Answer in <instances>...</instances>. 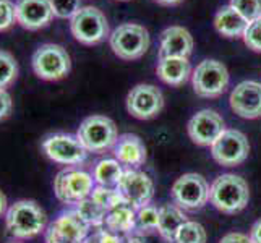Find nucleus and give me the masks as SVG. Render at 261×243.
Returning <instances> with one entry per match:
<instances>
[{
    "label": "nucleus",
    "instance_id": "473e14b6",
    "mask_svg": "<svg viewBox=\"0 0 261 243\" xmlns=\"http://www.w3.org/2000/svg\"><path fill=\"white\" fill-rule=\"evenodd\" d=\"M16 23L15 4L12 0H0V33L10 30Z\"/></svg>",
    "mask_w": 261,
    "mask_h": 243
},
{
    "label": "nucleus",
    "instance_id": "0eeeda50",
    "mask_svg": "<svg viewBox=\"0 0 261 243\" xmlns=\"http://www.w3.org/2000/svg\"><path fill=\"white\" fill-rule=\"evenodd\" d=\"M70 31L78 42L85 46H94L109 36V23L99 8L82 7L70 20Z\"/></svg>",
    "mask_w": 261,
    "mask_h": 243
},
{
    "label": "nucleus",
    "instance_id": "2f4dec72",
    "mask_svg": "<svg viewBox=\"0 0 261 243\" xmlns=\"http://www.w3.org/2000/svg\"><path fill=\"white\" fill-rule=\"evenodd\" d=\"M242 38H244V42L248 49L255 52H261V18L248 23Z\"/></svg>",
    "mask_w": 261,
    "mask_h": 243
},
{
    "label": "nucleus",
    "instance_id": "423d86ee",
    "mask_svg": "<svg viewBox=\"0 0 261 243\" xmlns=\"http://www.w3.org/2000/svg\"><path fill=\"white\" fill-rule=\"evenodd\" d=\"M111 49L122 60H137L149 47V33L145 26L125 23L115 28L109 38Z\"/></svg>",
    "mask_w": 261,
    "mask_h": 243
},
{
    "label": "nucleus",
    "instance_id": "5701e85b",
    "mask_svg": "<svg viewBox=\"0 0 261 243\" xmlns=\"http://www.w3.org/2000/svg\"><path fill=\"white\" fill-rule=\"evenodd\" d=\"M135 226H137V209L132 208L127 203L117 206L115 209L107 212L104 221L106 230L115 233V235H119V233H130L135 230Z\"/></svg>",
    "mask_w": 261,
    "mask_h": 243
},
{
    "label": "nucleus",
    "instance_id": "c85d7f7f",
    "mask_svg": "<svg viewBox=\"0 0 261 243\" xmlns=\"http://www.w3.org/2000/svg\"><path fill=\"white\" fill-rule=\"evenodd\" d=\"M18 78L16 59L8 50L0 49V89L12 86Z\"/></svg>",
    "mask_w": 261,
    "mask_h": 243
},
{
    "label": "nucleus",
    "instance_id": "393cba45",
    "mask_svg": "<svg viewBox=\"0 0 261 243\" xmlns=\"http://www.w3.org/2000/svg\"><path fill=\"white\" fill-rule=\"evenodd\" d=\"M75 209L80 215H82L83 221L89 227H102L104 226L107 211H104L101 206L96 204L91 198H86V200L75 204Z\"/></svg>",
    "mask_w": 261,
    "mask_h": 243
},
{
    "label": "nucleus",
    "instance_id": "4be33fe9",
    "mask_svg": "<svg viewBox=\"0 0 261 243\" xmlns=\"http://www.w3.org/2000/svg\"><path fill=\"white\" fill-rule=\"evenodd\" d=\"M187 222V215L177 204H166L159 208V224L158 232L167 243H172L178 229Z\"/></svg>",
    "mask_w": 261,
    "mask_h": 243
},
{
    "label": "nucleus",
    "instance_id": "58836bf2",
    "mask_svg": "<svg viewBox=\"0 0 261 243\" xmlns=\"http://www.w3.org/2000/svg\"><path fill=\"white\" fill-rule=\"evenodd\" d=\"M123 243H145V241L141 240L140 235H128L127 238L123 240Z\"/></svg>",
    "mask_w": 261,
    "mask_h": 243
},
{
    "label": "nucleus",
    "instance_id": "f704fd0d",
    "mask_svg": "<svg viewBox=\"0 0 261 243\" xmlns=\"http://www.w3.org/2000/svg\"><path fill=\"white\" fill-rule=\"evenodd\" d=\"M13 109V101L12 96L7 89H0V122L8 119Z\"/></svg>",
    "mask_w": 261,
    "mask_h": 243
},
{
    "label": "nucleus",
    "instance_id": "b1692460",
    "mask_svg": "<svg viewBox=\"0 0 261 243\" xmlns=\"http://www.w3.org/2000/svg\"><path fill=\"white\" fill-rule=\"evenodd\" d=\"M122 174L123 169L117 159H102L93 167V178L99 186H117Z\"/></svg>",
    "mask_w": 261,
    "mask_h": 243
},
{
    "label": "nucleus",
    "instance_id": "aec40b11",
    "mask_svg": "<svg viewBox=\"0 0 261 243\" xmlns=\"http://www.w3.org/2000/svg\"><path fill=\"white\" fill-rule=\"evenodd\" d=\"M156 73L164 81L166 85L170 86H180L190 78L192 67L188 59L184 57H166L159 59V64L156 67Z\"/></svg>",
    "mask_w": 261,
    "mask_h": 243
},
{
    "label": "nucleus",
    "instance_id": "7c9ffc66",
    "mask_svg": "<svg viewBox=\"0 0 261 243\" xmlns=\"http://www.w3.org/2000/svg\"><path fill=\"white\" fill-rule=\"evenodd\" d=\"M230 5L236 8L248 23L261 18V0H230Z\"/></svg>",
    "mask_w": 261,
    "mask_h": 243
},
{
    "label": "nucleus",
    "instance_id": "a211bd4d",
    "mask_svg": "<svg viewBox=\"0 0 261 243\" xmlns=\"http://www.w3.org/2000/svg\"><path fill=\"white\" fill-rule=\"evenodd\" d=\"M193 50V38L188 30L182 26H170L161 34V46H159V59L166 57H184Z\"/></svg>",
    "mask_w": 261,
    "mask_h": 243
},
{
    "label": "nucleus",
    "instance_id": "f3484780",
    "mask_svg": "<svg viewBox=\"0 0 261 243\" xmlns=\"http://www.w3.org/2000/svg\"><path fill=\"white\" fill-rule=\"evenodd\" d=\"M16 23L28 31H39L52 21L50 0H16L15 2Z\"/></svg>",
    "mask_w": 261,
    "mask_h": 243
},
{
    "label": "nucleus",
    "instance_id": "bb28decb",
    "mask_svg": "<svg viewBox=\"0 0 261 243\" xmlns=\"http://www.w3.org/2000/svg\"><path fill=\"white\" fill-rule=\"evenodd\" d=\"M89 198L96 203V204H99L101 208L104 209V211H112V209H115L117 206H120V204H123L125 201H123V198H122V195L117 192V188H109V186H94V190H93V193L89 195Z\"/></svg>",
    "mask_w": 261,
    "mask_h": 243
},
{
    "label": "nucleus",
    "instance_id": "ea45409f",
    "mask_svg": "<svg viewBox=\"0 0 261 243\" xmlns=\"http://www.w3.org/2000/svg\"><path fill=\"white\" fill-rule=\"evenodd\" d=\"M161 5H175V4H180L182 0H156Z\"/></svg>",
    "mask_w": 261,
    "mask_h": 243
},
{
    "label": "nucleus",
    "instance_id": "e433bc0d",
    "mask_svg": "<svg viewBox=\"0 0 261 243\" xmlns=\"http://www.w3.org/2000/svg\"><path fill=\"white\" fill-rule=\"evenodd\" d=\"M251 243H261V219L253 224V227L250 230Z\"/></svg>",
    "mask_w": 261,
    "mask_h": 243
},
{
    "label": "nucleus",
    "instance_id": "9b49d317",
    "mask_svg": "<svg viewBox=\"0 0 261 243\" xmlns=\"http://www.w3.org/2000/svg\"><path fill=\"white\" fill-rule=\"evenodd\" d=\"M46 243H85L89 237V226L76 209H67L54 219L46 232Z\"/></svg>",
    "mask_w": 261,
    "mask_h": 243
},
{
    "label": "nucleus",
    "instance_id": "f03ea898",
    "mask_svg": "<svg viewBox=\"0 0 261 243\" xmlns=\"http://www.w3.org/2000/svg\"><path fill=\"white\" fill-rule=\"evenodd\" d=\"M250 188L245 178L236 174H222L210 186V201L224 214H236L247 208Z\"/></svg>",
    "mask_w": 261,
    "mask_h": 243
},
{
    "label": "nucleus",
    "instance_id": "dca6fc26",
    "mask_svg": "<svg viewBox=\"0 0 261 243\" xmlns=\"http://www.w3.org/2000/svg\"><path fill=\"white\" fill-rule=\"evenodd\" d=\"M230 107L242 119L261 117V83L247 79L239 83L230 93Z\"/></svg>",
    "mask_w": 261,
    "mask_h": 243
},
{
    "label": "nucleus",
    "instance_id": "6e6552de",
    "mask_svg": "<svg viewBox=\"0 0 261 243\" xmlns=\"http://www.w3.org/2000/svg\"><path fill=\"white\" fill-rule=\"evenodd\" d=\"M172 200L185 211H198L210 201V185L200 174H184L172 185Z\"/></svg>",
    "mask_w": 261,
    "mask_h": 243
},
{
    "label": "nucleus",
    "instance_id": "f8f14e48",
    "mask_svg": "<svg viewBox=\"0 0 261 243\" xmlns=\"http://www.w3.org/2000/svg\"><path fill=\"white\" fill-rule=\"evenodd\" d=\"M250 152L247 137L239 130H224L211 145L213 159L222 167H236L245 162Z\"/></svg>",
    "mask_w": 261,
    "mask_h": 243
},
{
    "label": "nucleus",
    "instance_id": "a19ab883",
    "mask_svg": "<svg viewBox=\"0 0 261 243\" xmlns=\"http://www.w3.org/2000/svg\"><path fill=\"white\" fill-rule=\"evenodd\" d=\"M8 243H20V241H8Z\"/></svg>",
    "mask_w": 261,
    "mask_h": 243
},
{
    "label": "nucleus",
    "instance_id": "f257e3e1",
    "mask_svg": "<svg viewBox=\"0 0 261 243\" xmlns=\"http://www.w3.org/2000/svg\"><path fill=\"white\" fill-rule=\"evenodd\" d=\"M5 227L16 240H30L47 229V215L33 200H18L8 206L5 212Z\"/></svg>",
    "mask_w": 261,
    "mask_h": 243
},
{
    "label": "nucleus",
    "instance_id": "4468645a",
    "mask_svg": "<svg viewBox=\"0 0 261 243\" xmlns=\"http://www.w3.org/2000/svg\"><path fill=\"white\" fill-rule=\"evenodd\" d=\"M164 107V96L154 85H137L127 96V111L140 120L154 119Z\"/></svg>",
    "mask_w": 261,
    "mask_h": 243
},
{
    "label": "nucleus",
    "instance_id": "c756f323",
    "mask_svg": "<svg viewBox=\"0 0 261 243\" xmlns=\"http://www.w3.org/2000/svg\"><path fill=\"white\" fill-rule=\"evenodd\" d=\"M52 13L60 20H71L82 8V0H50Z\"/></svg>",
    "mask_w": 261,
    "mask_h": 243
},
{
    "label": "nucleus",
    "instance_id": "7ed1b4c3",
    "mask_svg": "<svg viewBox=\"0 0 261 243\" xmlns=\"http://www.w3.org/2000/svg\"><path fill=\"white\" fill-rule=\"evenodd\" d=\"M31 67L38 78L44 81H59L70 73L71 60L65 47L47 42L34 50Z\"/></svg>",
    "mask_w": 261,
    "mask_h": 243
},
{
    "label": "nucleus",
    "instance_id": "72a5a7b5",
    "mask_svg": "<svg viewBox=\"0 0 261 243\" xmlns=\"http://www.w3.org/2000/svg\"><path fill=\"white\" fill-rule=\"evenodd\" d=\"M85 243H123L119 235H115V233L109 232V230H97L96 233H93V235H89L86 238Z\"/></svg>",
    "mask_w": 261,
    "mask_h": 243
},
{
    "label": "nucleus",
    "instance_id": "1a4fd4ad",
    "mask_svg": "<svg viewBox=\"0 0 261 243\" xmlns=\"http://www.w3.org/2000/svg\"><path fill=\"white\" fill-rule=\"evenodd\" d=\"M42 151L50 160L67 167L83 164L88 157V151L80 140L68 133H54L44 138Z\"/></svg>",
    "mask_w": 261,
    "mask_h": 243
},
{
    "label": "nucleus",
    "instance_id": "ddd939ff",
    "mask_svg": "<svg viewBox=\"0 0 261 243\" xmlns=\"http://www.w3.org/2000/svg\"><path fill=\"white\" fill-rule=\"evenodd\" d=\"M115 188L122 195L123 201L135 209L149 204L154 195V183L151 177L137 169H125Z\"/></svg>",
    "mask_w": 261,
    "mask_h": 243
},
{
    "label": "nucleus",
    "instance_id": "c9c22d12",
    "mask_svg": "<svg viewBox=\"0 0 261 243\" xmlns=\"http://www.w3.org/2000/svg\"><path fill=\"white\" fill-rule=\"evenodd\" d=\"M219 243H251V238L248 235L242 232H230V233H226Z\"/></svg>",
    "mask_w": 261,
    "mask_h": 243
},
{
    "label": "nucleus",
    "instance_id": "6ab92c4d",
    "mask_svg": "<svg viewBox=\"0 0 261 243\" xmlns=\"http://www.w3.org/2000/svg\"><path fill=\"white\" fill-rule=\"evenodd\" d=\"M114 156L120 164L141 166L146 160V146L137 134L125 133L115 143Z\"/></svg>",
    "mask_w": 261,
    "mask_h": 243
},
{
    "label": "nucleus",
    "instance_id": "cd10ccee",
    "mask_svg": "<svg viewBox=\"0 0 261 243\" xmlns=\"http://www.w3.org/2000/svg\"><path fill=\"white\" fill-rule=\"evenodd\" d=\"M206 238L208 235L200 222L187 221L175 233L172 243H206Z\"/></svg>",
    "mask_w": 261,
    "mask_h": 243
},
{
    "label": "nucleus",
    "instance_id": "4c0bfd02",
    "mask_svg": "<svg viewBox=\"0 0 261 243\" xmlns=\"http://www.w3.org/2000/svg\"><path fill=\"white\" fill-rule=\"evenodd\" d=\"M7 209H8V201H7V196H5V193H4L2 190H0V215H5Z\"/></svg>",
    "mask_w": 261,
    "mask_h": 243
},
{
    "label": "nucleus",
    "instance_id": "a878e982",
    "mask_svg": "<svg viewBox=\"0 0 261 243\" xmlns=\"http://www.w3.org/2000/svg\"><path fill=\"white\" fill-rule=\"evenodd\" d=\"M158 224H159V208L152 204H146L143 208L137 209V226H135V232L138 235L156 232Z\"/></svg>",
    "mask_w": 261,
    "mask_h": 243
},
{
    "label": "nucleus",
    "instance_id": "39448f33",
    "mask_svg": "<svg viewBox=\"0 0 261 243\" xmlns=\"http://www.w3.org/2000/svg\"><path fill=\"white\" fill-rule=\"evenodd\" d=\"M76 138L88 152H102L115 146L119 140V131L109 117L91 115L80 123Z\"/></svg>",
    "mask_w": 261,
    "mask_h": 243
},
{
    "label": "nucleus",
    "instance_id": "412c9836",
    "mask_svg": "<svg viewBox=\"0 0 261 243\" xmlns=\"http://www.w3.org/2000/svg\"><path fill=\"white\" fill-rule=\"evenodd\" d=\"M248 21L232 5L222 7L214 16V28L226 38H240L244 36Z\"/></svg>",
    "mask_w": 261,
    "mask_h": 243
},
{
    "label": "nucleus",
    "instance_id": "20e7f679",
    "mask_svg": "<svg viewBox=\"0 0 261 243\" xmlns=\"http://www.w3.org/2000/svg\"><path fill=\"white\" fill-rule=\"evenodd\" d=\"M93 174L80 167H65L54 178V193L65 204H78L89 198L94 190Z\"/></svg>",
    "mask_w": 261,
    "mask_h": 243
},
{
    "label": "nucleus",
    "instance_id": "2eb2a0df",
    "mask_svg": "<svg viewBox=\"0 0 261 243\" xmlns=\"http://www.w3.org/2000/svg\"><path fill=\"white\" fill-rule=\"evenodd\" d=\"M188 137L198 146H211L226 130L222 117L213 109L196 112L187 125Z\"/></svg>",
    "mask_w": 261,
    "mask_h": 243
},
{
    "label": "nucleus",
    "instance_id": "9d476101",
    "mask_svg": "<svg viewBox=\"0 0 261 243\" xmlns=\"http://www.w3.org/2000/svg\"><path fill=\"white\" fill-rule=\"evenodd\" d=\"M193 91L206 99L219 97L229 85V71L222 62L203 60L192 75Z\"/></svg>",
    "mask_w": 261,
    "mask_h": 243
}]
</instances>
